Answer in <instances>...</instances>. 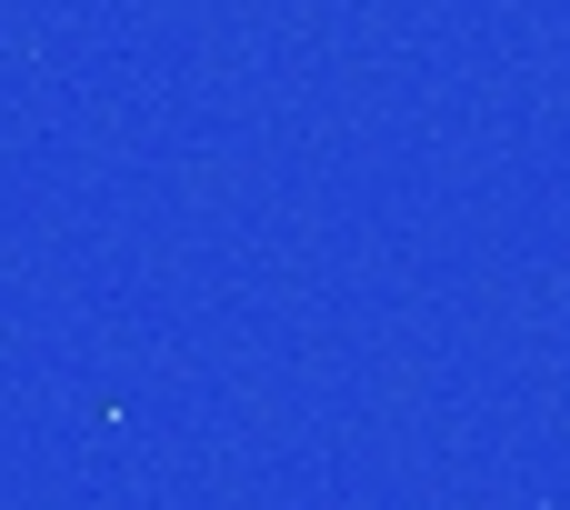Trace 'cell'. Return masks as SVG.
I'll return each instance as SVG.
<instances>
[]
</instances>
